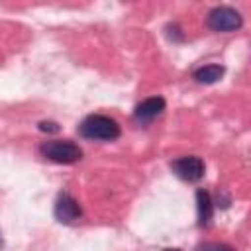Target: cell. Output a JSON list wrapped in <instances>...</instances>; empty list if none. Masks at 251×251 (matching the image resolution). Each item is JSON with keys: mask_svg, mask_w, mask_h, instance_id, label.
Wrapping results in <instances>:
<instances>
[{"mask_svg": "<svg viewBox=\"0 0 251 251\" xmlns=\"http://www.w3.org/2000/svg\"><path fill=\"white\" fill-rule=\"evenodd\" d=\"M122 133L120 124L102 114H90L78 124V135L90 141H114Z\"/></svg>", "mask_w": 251, "mask_h": 251, "instance_id": "obj_1", "label": "cell"}, {"mask_svg": "<svg viewBox=\"0 0 251 251\" xmlns=\"http://www.w3.org/2000/svg\"><path fill=\"white\" fill-rule=\"evenodd\" d=\"M39 153H41V157H45L53 163H59V165H73L82 159V149L69 139L43 141L39 147Z\"/></svg>", "mask_w": 251, "mask_h": 251, "instance_id": "obj_2", "label": "cell"}, {"mask_svg": "<svg viewBox=\"0 0 251 251\" xmlns=\"http://www.w3.org/2000/svg\"><path fill=\"white\" fill-rule=\"evenodd\" d=\"M206 24L212 31H235L243 25V16L231 6H216L208 12Z\"/></svg>", "mask_w": 251, "mask_h": 251, "instance_id": "obj_3", "label": "cell"}, {"mask_svg": "<svg viewBox=\"0 0 251 251\" xmlns=\"http://www.w3.org/2000/svg\"><path fill=\"white\" fill-rule=\"evenodd\" d=\"M171 169L178 178H182L186 182H198L204 176V161L194 155L175 159L171 163Z\"/></svg>", "mask_w": 251, "mask_h": 251, "instance_id": "obj_4", "label": "cell"}, {"mask_svg": "<svg viewBox=\"0 0 251 251\" xmlns=\"http://www.w3.org/2000/svg\"><path fill=\"white\" fill-rule=\"evenodd\" d=\"M53 214H55V220L61 224H75L82 216V210L76 198H73L69 192H61L55 200Z\"/></svg>", "mask_w": 251, "mask_h": 251, "instance_id": "obj_5", "label": "cell"}, {"mask_svg": "<svg viewBox=\"0 0 251 251\" xmlns=\"http://www.w3.org/2000/svg\"><path fill=\"white\" fill-rule=\"evenodd\" d=\"M165 110V98L163 96H149L141 100L133 110V120L137 124H149L155 118H159Z\"/></svg>", "mask_w": 251, "mask_h": 251, "instance_id": "obj_6", "label": "cell"}, {"mask_svg": "<svg viewBox=\"0 0 251 251\" xmlns=\"http://www.w3.org/2000/svg\"><path fill=\"white\" fill-rule=\"evenodd\" d=\"M196 210H198V226L200 227L210 226L212 216H214V202H212V196L204 188L196 190Z\"/></svg>", "mask_w": 251, "mask_h": 251, "instance_id": "obj_7", "label": "cell"}, {"mask_svg": "<svg viewBox=\"0 0 251 251\" xmlns=\"http://www.w3.org/2000/svg\"><path fill=\"white\" fill-rule=\"evenodd\" d=\"M224 73H226V69L222 65H204V67L196 69L192 73V76L200 84H214L224 76Z\"/></svg>", "mask_w": 251, "mask_h": 251, "instance_id": "obj_8", "label": "cell"}, {"mask_svg": "<svg viewBox=\"0 0 251 251\" xmlns=\"http://www.w3.org/2000/svg\"><path fill=\"white\" fill-rule=\"evenodd\" d=\"M196 251H235L231 245L227 243H220V241H204L196 247Z\"/></svg>", "mask_w": 251, "mask_h": 251, "instance_id": "obj_9", "label": "cell"}, {"mask_svg": "<svg viewBox=\"0 0 251 251\" xmlns=\"http://www.w3.org/2000/svg\"><path fill=\"white\" fill-rule=\"evenodd\" d=\"M39 129L41 131H59V126L55 122H41L39 124Z\"/></svg>", "mask_w": 251, "mask_h": 251, "instance_id": "obj_10", "label": "cell"}, {"mask_svg": "<svg viewBox=\"0 0 251 251\" xmlns=\"http://www.w3.org/2000/svg\"><path fill=\"white\" fill-rule=\"evenodd\" d=\"M165 251H182V249H176V247H175V249H165Z\"/></svg>", "mask_w": 251, "mask_h": 251, "instance_id": "obj_11", "label": "cell"}]
</instances>
